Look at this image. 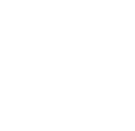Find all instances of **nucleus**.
<instances>
[]
</instances>
